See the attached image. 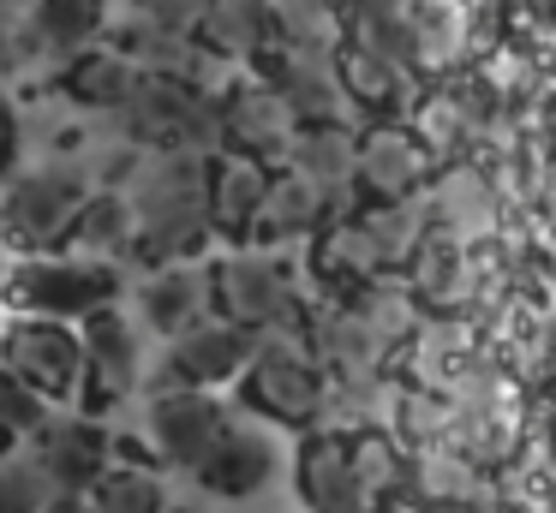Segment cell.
Masks as SVG:
<instances>
[{
    "instance_id": "12",
    "label": "cell",
    "mask_w": 556,
    "mask_h": 513,
    "mask_svg": "<svg viewBox=\"0 0 556 513\" xmlns=\"http://www.w3.org/2000/svg\"><path fill=\"white\" fill-rule=\"evenodd\" d=\"M109 453L114 436L102 429L97 412H42V424L30 429V460L42 465L54 496H78L109 465Z\"/></svg>"
},
{
    "instance_id": "20",
    "label": "cell",
    "mask_w": 556,
    "mask_h": 513,
    "mask_svg": "<svg viewBox=\"0 0 556 513\" xmlns=\"http://www.w3.org/2000/svg\"><path fill=\"white\" fill-rule=\"evenodd\" d=\"M138 310H144V322L168 341V334H180L186 322H198L210 310V274L198 269L192 257L186 262H156L150 281L138 286Z\"/></svg>"
},
{
    "instance_id": "2",
    "label": "cell",
    "mask_w": 556,
    "mask_h": 513,
    "mask_svg": "<svg viewBox=\"0 0 556 513\" xmlns=\"http://www.w3.org/2000/svg\"><path fill=\"white\" fill-rule=\"evenodd\" d=\"M0 298L13 310H30V317H61L78 322L97 305H114L121 298V262L90 257V251H30L18 269H7V286Z\"/></svg>"
},
{
    "instance_id": "14",
    "label": "cell",
    "mask_w": 556,
    "mask_h": 513,
    "mask_svg": "<svg viewBox=\"0 0 556 513\" xmlns=\"http://www.w3.org/2000/svg\"><path fill=\"white\" fill-rule=\"evenodd\" d=\"M85 513H162L168 508V484H162V460L138 441H114L109 465L78 489Z\"/></svg>"
},
{
    "instance_id": "31",
    "label": "cell",
    "mask_w": 556,
    "mask_h": 513,
    "mask_svg": "<svg viewBox=\"0 0 556 513\" xmlns=\"http://www.w3.org/2000/svg\"><path fill=\"white\" fill-rule=\"evenodd\" d=\"M0 286H7V262H0Z\"/></svg>"
},
{
    "instance_id": "18",
    "label": "cell",
    "mask_w": 556,
    "mask_h": 513,
    "mask_svg": "<svg viewBox=\"0 0 556 513\" xmlns=\"http://www.w3.org/2000/svg\"><path fill=\"white\" fill-rule=\"evenodd\" d=\"M300 496L317 513H365L359 453H348L336 436H317L300 448Z\"/></svg>"
},
{
    "instance_id": "30",
    "label": "cell",
    "mask_w": 556,
    "mask_h": 513,
    "mask_svg": "<svg viewBox=\"0 0 556 513\" xmlns=\"http://www.w3.org/2000/svg\"><path fill=\"white\" fill-rule=\"evenodd\" d=\"M162 513H198V508H162Z\"/></svg>"
},
{
    "instance_id": "6",
    "label": "cell",
    "mask_w": 556,
    "mask_h": 513,
    "mask_svg": "<svg viewBox=\"0 0 556 513\" xmlns=\"http://www.w3.org/2000/svg\"><path fill=\"white\" fill-rule=\"evenodd\" d=\"M240 406L257 418H276V424H305V418L324 406V382H317V364L305 358V346H293L288 334L264 329L252 341V358H245L240 376Z\"/></svg>"
},
{
    "instance_id": "8",
    "label": "cell",
    "mask_w": 556,
    "mask_h": 513,
    "mask_svg": "<svg viewBox=\"0 0 556 513\" xmlns=\"http://www.w3.org/2000/svg\"><path fill=\"white\" fill-rule=\"evenodd\" d=\"M228 406L216 400V388H192V382H162L144 406V429H150V453L162 460V472H192L204 460V448L222 436Z\"/></svg>"
},
{
    "instance_id": "13",
    "label": "cell",
    "mask_w": 556,
    "mask_h": 513,
    "mask_svg": "<svg viewBox=\"0 0 556 513\" xmlns=\"http://www.w3.org/2000/svg\"><path fill=\"white\" fill-rule=\"evenodd\" d=\"M269 472H276V448H269V436L257 424H245V418H228L222 436L204 448V460L192 465L198 489H204V496H222V501L257 496V489L269 484Z\"/></svg>"
},
{
    "instance_id": "22",
    "label": "cell",
    "mask_w": 556,
    "mask_h": 513,
    "mask_svg": "<svg viewBox=\"0 0 556 513\" xmlns=\"http://www.w3.org/2000/svg\"><path fill=\"white\" fill-rule=\"evenodd\" d=\"M126 239H132V215H126V191H90L85 209H78L66 245L90 251V257H126Z\"/></svg>"
},
{
    "instance_id": "17",
    "label": "cell",
    "mask_w": 556,
    "mask_h": 513,
    "mask_svg": "<svg viewBox=\"0 0 556 513\" xmlns=\"http://www.w3.org/2000/svg\"><path fill=\"white\" fill-rule=\"evenodd\" d=\"M109 12H114V0H30V18L18 42H30V54H49L61 66L66 54L102 42V30L114 24Z\"/></svg>"
},
{
    "instance_id": "5",
    "label": "cell",
    "mask_w": 556,
    "mask_h": 513,
    "mask_svg": "<svg viewBox=\"0 0 556 513\" xmlns=\"http://www.w3.org/2000/svg\"><path fill=\"white\" fill-rule=\"evenodd\" d=\"M78 329V412H114L121 400H132L144 382V352H138V329L121 317V298L97 305L90 317L73 322Z\"/></svg>"
},
{
    "instance_id": "23",
    "label": "cell",
    "mask_w": 556,
    "mask_h": 513,
    "mask_svg": "<svg viewBox=\"0 0 556 513\" xmlns=\"http://www.w3.org/2000/svg\"><path fill=\"white\" fill-rule=\"evenodd\" d=\"M54 501V484L42 477V465L18 460V453H0V513H42Z\"/></svg>"
},
{
    "instance_id": "25",
    "label": "cell",
    "mask_w": 556,
    "mask_h": 513,
    "mask_svg": "<svg viewBox=\"0 0 556 513\" xmlns=\"http://www.w3.org/2000/svg\"><path fill=\"white\" fill-rule=\"evenodd\" d=\"M126 24H156V30H192L204 0H121Z\"/></svg>"
},
{
    "instance_id": "21",
    "label": "cell",
    "mask_w": 556,
    "mask_h": 513,
    "mask_svg": "<svg viewBox=\"0 0 556 513\" xmlns=\"http://www.w3.org/2000/svg\"><path fill=\"white\" fill-rule=\"evenodd\" d=\"M305 227H317V179H305L300 167H293V174H269L264 203H257L245 239H252V245H281V239L305 233Z\"/></svg>"
},
{
    "instance_id": "1",
    "label": "cell",
    "mask_w": 556,
    "mask_h": 513,
    "mask_svg": "<svg viewBox=\"0 0 556 513\" xmlns=\"http://www.w3.org/2000/svg\"><path fill=\"white\" fill-rule=\"evenodd\" d=\"M126 215L132 239L126 251L156 262H186L210 245V209H204V155L198 150H150V162L126 179Z\"/></svg>"
},
{
    "instance_id": "24",
    "label": "cell",
    "mask_w": 556,
    "mask_h": 513,
    "mask_svg": "<svg viewBox=\"0 0 556 513\" xmlns=\"http://www.w3.org/2000/svg\"><path fill=\"white\" fill-rule=\"evenodd\" d=\"M42 412H49V400H42L37 388H25L18 376L0 370V424L13 429V436H30V429L42 424Z\"/></svg>"
},
{
    "instance_id": "16",
    "label": "cell",
    "mask_w": 556,
    "mask_h": 513,
    "mask_svg": "<svg viewBox=\"0 0 556 513\" xmlns=\"http://www.w3.org/2000/svg\"><path fill=\"white\" fill-rule=\"evenodd\" d=\"M192 36H198V48H204V54L264 60L269 48H276L281 24H276V7H269V0H204Z\"/></svg>"
},
{
    "instance_id": "11",
    "label": "cell",
    "mask_w": 556,
    "mask_h": 513,
    "mask_svg": "<svg viewBox=\"0 0 556 513\" xmlns=\"http://www.w3.org/2000/svg\"><path fill=\"white\" fill-rule=\"evenodd\" d=\"M252 329L228 322L222 310H204L198 322H186L180 334H168L162 352V382H192V388H228L252 358Z\"/></svg>"
},
{
    "instance_id": "15",
    "label": "cell",
    "mask_w": 556,
    "mask_h": 513,
    "mask_svg": "<svg viewBox=\"0 0 556 513\" xmlns=\"http://www.w3.org/2000/svg\"><path fill=\"white\" fill-rule=\"evenodd\" d=\"M264 185H269V167L252 162V155H204V209H210V233L228 239V245H245L252 233V215L264 203Z\"/></svg>"
},
{
    "instance_id": "9",
    "label": "cell",
    "mask_w": 556,
    "mask_h": 513,
    "mask_svg": "<svg viewBox=\"0 0 556 513\" xmlns=\"http://www.w3.org/2000/svg\"><path fill=\"white\" fill-rule=\"evenodd\" d=\"M216 138L233 155H252V162H288L293 138H300V107L276 90V84L240 78L216 95Z\"/></svg>"
},
{
    "instance_id": "7",
    "label": "cell",
    "mask_w": 556,
    "mask_h": 513,
    "mask_svg": "<svg viewBox=\"0 0 556 513\" xmlns=\"http://www.w3.org/2000/svg\"><path fill=\"white\" fill-rule=\"evenodd\" d=\"M0 370L37 388L42 400H66L78 394V329L61 317H30L13 310L0 322Z\"/></svg>"
},
{
    "instance_id": "4",
    "label": "cell",
    "mask_w": 556,
    "mask_h": 513,
    "mask_svg": "<svg viewBox=\"0 0 556 513\" xmlns=\"http://www.w3.org/2000/svg\"><path fill=\"white\" fill-rule=\"evenodd\" d=\"M132 143L144 150H204L216 138V95H204L186 72H144L121 102Z\"/></svg>"
},
{
    "instance_id": "27",
    "label": "cell",
    "mask_w": 556,
    "mask_h": 513,
    "mask_svg": "<svg viewBox=\"0 0 556 513\" xmlns=\"http://www.w3.org/2000/svg\"><path fill=\"white\" fill-rule=\"evenodd\" d=\"M341 78H348L353 95H365V102H377V95L389 90V72L377 66L371 54H348V66H341Z\"/></svg>"
},
{
    "instance_id": "10",
    "label": "cell",
    "mask_w": 556,
    "mask_h": 513,
    "mask_svg": "<svg viewBox=\"0 0 556 513\" xmlns=\"http://www.w3.org/2000/svg\"><path fill=\"white\" fill-rule=\"evenodd\" d=\"M204 274H210V310H222L240 329L264 334V329H281L293 317V293H288L281 262L233 251V257H210Z\"/></svg>"
},
{
    "instance_id": "32",
    "label": "cell",
    "mask_w": 556,
    "mask_h": 513,
    "mask_svg": "<svg viewBox=\"0 0 556 513\" xmlns=\"http://www.w3.org/2000/svg\"><path fill=\"white\" fill-rule=\"evenodd\" d=\"M7 7H13V0H0V12H7Z\"/></svg>"
},
{
    "instance_id": "28",
    "label": "cell",
    "mask_w": 556,
    "mask_h": 513,
    "mask_svg": "<svg viewBox=\"0 0 556 513\" xmlns=\"http://www.w3.org/2000/svg\"><path fill=\"white\" fill-rule=\"evenodd\" d=\"M42 513H85V501H78V496H54Z\"/></svg>"
},
{
    "instance_id": "29",
    "label": "cell",
    "mask_w": 556,
    "mask_h": 513,
    "mask_svg": "<svg viewBox=\"0 0 556 513\" xmlns=\"http://www.w3.org/2000/svg\"><path fill=\"white\" fill-rule=\"evenodd\" d=\"M13 441H18V436H13L7 424H0V453H13Z\"/></svg>"
},
{
    "instance_id": "26",
    "label": "cell",
    "mask_w": 556,
    "mask_h": 513,
    "mask_svg": "<svg viewBox=\"0 0 556 513\" xmlns=\"http://www.w3.org/2000/svg\"><path fill=\"white\" fill-rule=\"evenodd\" d=\"M18 155H25V119H18L13 95L0 90V179L18 167Z\"/></svg>"
},
{
    "instance_id": "3",
    "label": "cell",
    "mask_w": 556,
    "mask_h": 513,
    "mask_svg": "<svg viewBox=\"0 0 556 513\" xmlns=\"http://www.w3.org/2000/svg\"><path fill=\"white\" fill-rule=\"evenodd\" d=\"M0 239L13 251H61L73 233L78 209L90 197L85 167L73 162H42V167H13L0 179Z\"/></svg>"
},
{
    "instance_id": "19",
    "label": "cell",
    "mask_w": 556,
    "mask_h": 513,
    "mask_svg": "<svg viewBox=\"0 0 556 513\" xmlns=\"http://www.w3.org/2000/svg\"><path fill=\"white\" fill-rule=\"evenodd\" d=\"M138 84V66L121 54V48H78V54L61 60V72H54V90L73 95L78 107H97V114H121V102L132 95Z\"/></svg>"
}]
</instances>
